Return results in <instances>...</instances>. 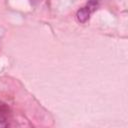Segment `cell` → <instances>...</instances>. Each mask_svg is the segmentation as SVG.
I'll list each match as a JSON object with an SVG mask.
<instances>
[{
  "label": "cell",
  "instance_id": "277c9868",
  "mask_svg": "<svg viewBox=\"0 0 128 128\" xmlns=\"http://www.w3.org/2000/svg\"><path fill=\"white\" fill-rule=\"evenodd\" d=\"M6 110H8V107L4 103H0V111L2 112V111H6Z\"/></svg>",
  "mask_w": 128,
  "mask_h": 128
},
{
  "label": "cell",
  "instance_id": "6da1fadb",
  "mask_svg": "<svg viewBox=\"0 0 128 128\" xmlns=\"http://www.w3.org/2000/svg\"><path fill=\"white\" fill-rule=\"evenodd\" d=\"M92 10L86 6V7H82L81 9H79L77 11V14H76V17H77V20L80 22V23H85L89 17H90V14H91Z\"/></svg>",
  "mask_w": 128,
  "mask_h": 128
},
{
  "label": "cell",
  "instance_id": "7a4b0ae2",
  "mask_svg": "<svg viewBox=\"0 0 128 128\" xmlns=\"http://www.w3.org/2000/svg\"><path fill=\"white\" fill-rule=\"evenodd\" d=\"M98 3H99V0H89V4L87 5L92 11L97 7V5H98Z\"/></svg>",
  "mask_w": 128,
  "mask_h": 128
},
{
  "label": "cell",
  "instance_id": "3957f363",
  "mask_svg": "<svg viewBox=\"0 0 128 128\" xmlns=\"http://www.w3.org/2000/svg\"><path fill=\"white\" fill-rule=\"evenodd\" d=\"M8 126V122L6 121V118L0 114V127H7Z\"/></svg>",
  "mask_w": 128,
  "mask_h": 128
}]
</instances>
